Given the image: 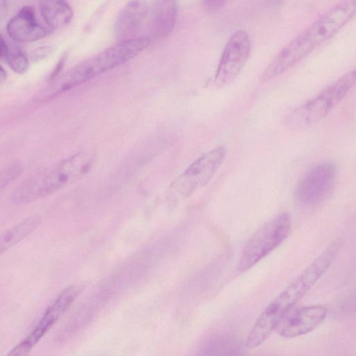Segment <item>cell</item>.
Segmentation results:
<instances>
[{"label": "cell", "mask_w": 356, "mask_h": 356, "mask_svg": "<svg viewBox=\"0 0 356 356\" xmlns=\"http://www.w3.org/2000/svg\"><path fill=\"white\" fill-rule=\"evenodd\" d=\"M0 74H1V81L3 82L4 81V79H6V73L2 67H1Z\"/></svg>", "instance_id": "44dd1931"}, {"label": "cell", "mask_w": 356, "mask_h": 356, "mask_svg": "<svg viewBox=\"0 0 356 356\" xmlns=\"http://www.w3.org/2000/svg\"><path fill=\"white\" fill-rule=\"evenodd\" d=\"M149 8L145 0H131L122 9L114 26L116 38L125 41L134 38L147 17Z\"/></svg>", "instance_id": "7c38bea8"}, {"label": "cell", "mask_w": 356, "mask_h": 356, "mask_svg": "<svg viewBox=\"0 0 356 356\" xmlns=\"http://www.w3.org/2000/svg\"><path fill=\"white\" fill-rule=\"evenodd\" d=\"M226 0H204L205 7L211 11L220 9L225 3Z\"/></svg>", "instance_id": "ffe728a7"}, {"label": "cell", "mask_w": 356, "mask_h": 356, "mask_svg": "<svg viewBox=\"0 0 356 356\" xmlns=\"http://www.w3.org/2000/svg\"><path fill=\"white\" fill-rule=\"evenodd\" d=\"M250 51V40L246 32L235 31L228 40L220 56L214 77L218 87L231 84L245 65Z\"/></svg>", "instance_id": "9c48e42d"}, {"label": "cell", "mask_w": 356, "mask_h": 356, "mask_svg": "<svg viewBox=\"0 0 356 356\" xmlns=\"http://www.w3.org/2000/svg\"><path fill=\"white\" fill-rule=\"evenodd\" d=\"M94 162L93 153H76L26 180L13 193L12 202L24 204L51 195L86 176Z\"/></svg>", "instance_id": "3957f363"}, {"label": "cell", "mask_w": 356, "mask_h": 356, "mask_svg": "<svg viewBox=\"0 0 356 356\" xmlns=\"http://www.w3.org/2000/svg\"><path fill=\"white\" fill-rule=\"evenodd\" d=\"M40 221L39 216H31L3 232L0 238L1 254H3L30 234L40 225Z\"/></svg>", "instance_id": "9a60e30c"}, {"label": "cell", "mask_w": 356, "mask_h": 356, "mask_svg": "<svg viewBox=\"0 0 356 356\" xmlns=\"http://www.w3.org/2000/svg\"><path fill=\"white\" fill-rule=\"evenodd\" d=\"M337 176V166L332 161H321L313 165L297 185L296 202L304 208L318 205L332 193Z\"/></svg>", "instance_id": "52a82bcc"}, {"label": "cell", "mask_w": 356, "mask_h": 356, "mask_svg": "<svg viewBox=\"0 0 356 356\" xmlns=\"http://www.w3.org/2000/svg\"><path fill=\"white\" fill-rule=\"evenodd\" d=\"M51 51L50 47H42L33 51L31 58L33 60H38L47 56Z\"/></svg>", "instance_id": "d6986e66"}, {"label": "cell", "mask_w": 356, "mask_h": 356, "mask_svg": "<svg viewBox=\"0 0 356 356\" xmlns=\"http://www.w3.org/2000/svg\"><path fill=\"white\" fill-rule=\"evenodd\" d=\"M227 154L225 147L213 148L196 159L170 184L172 197H185L207 185L223 163Z\"/></svg>", "instance_id": "8992f818"}, {"label": "cell", "mask_w": 356, "mask_h": 356, "mask_svg": "<svg viewBox=\"0 0 356 356\" xmlns=\"http://www.w3.org/2000/svg\"><path fill=\"white\" fill-rule=\"evenodd\" d=\"M83 288L81 284H74L63 289L46 309L34 328L10 351L8 355H27L69 309Z\"/></svg>", "instance_id": "ba28073f"}, {"label": "cell", "mask_w": 356, "mask_h": 356, "mask_svg": "<svg viewBox=\"0 0 356 356\" xmlns=\"http://www.w3.org/2000/svg\"><path fill=\"white\" fill-rule=\"evenodd\" d=\"M356 15V0H341L289 42L261 75L266 82L286 72L332 38Z\"/></svg>", "instance_id": "6da1fadb"}, {"label": "cell", "mask_w": 356, "mask_h": 356, "mask_svg": "<svg viewBox=\"0 0 356 356\" xmlns=\"http://www.w3.org/2000/svg\"><path fill=\"white\" fill-rule=\"evenodd\" d=\"M0 56L16 73L23 74L29 68L28 58L17 46L8 43L5 51L0 54Z\"/></svg>", "instance_id": "2e32d148"}, {"label": "cell", "mask_w": 356, "mask_h": 356, "mask_svg": "<svg viewBox=\"0 0 356 356\" xmlns=\"http://www.w3.org/2000/svg\"><path fill=\"white\" fill-rule=\"evenodd\" d=\"M150 42L147 37L120 42L99 54L70 69L61 76L54 78L40 94V102L57 97L90 79L107 72L131 59L146 49Z\"/></svg>", "instance_id": "7a4b0ae2"}, {"label": "cell", "mask_w": 356, "mask_h": 356, "mask_svg": "<svg viewBox=\"0 0 356 356\" xmlns=\"http://www.w3.org/2000/svg\"><path fill=\"white\" fill-rule=\"evenodd\" d=\"M1 8L2 9V8L5 6L6 4V0H1Z\"/></svg>", "instance_id": "7402d4cb"}, {"label": "cell", "mask_w": 356, "mask_h": 356, "mask_svg": "<svg viewBox=\"0 0 356 356\" xmlns=\"http://www.w3.org/2000/svg\"><path fill=\"white\" fill-rule=\"evenodd\" d=\"M152 32L155 39H165L172 32L177 17V0H153Z\"/></svg>", "instance_id": "4fadbf2b"}, {"label": "cell", "mask_w": 356, "mask_h": 356, "mask_svg": "<svg viewBox=\"0 0 356 356\" xmlns=\"http://www.w3.org/2000/svg\"><path fill=\"white\" fill-rule=\"evenodd\" d=\"M291 218L281 212L261 226L245 245L238 262V269L247 270L277 248L289 235Z\"/></svg>", "instance_id": "5b68a950"}, {"label": "cell", "mask_w": 356, "mask_h": 356, "mask_svg": "<svg viewBox=\"0 0 356 356\" xmlns=\"http://www.w3.org/2000/svg\"><path fill=\"white\" fill-rule=\"evenodd\" d=\"M356 83V69L350 70L295 108L286 118L293 130L309 128L325 118L346 97Z\"/></svg>", "instance_id": "277c9868"}, {"label": "cell", "mask_w": 356, "mask_h": 356, "mask_svg": "<svg viewBox=\"0 0 356 356\" xmlns=\"http://www.w3.org/2000/svg\"><path fill=\"white\" fill-rule=\"evenodd\" d=\"M327 309L321 305H308L290 310L280 321L276 330L284 338L309 333L325 319Z\"/></svg>", "instance_id": "30bf717a"}, {"label": "cell", "mask_w": 356, "mask_h": 356, "mask_svg": "<svg viewBox=\"0 0 356 356\" xmlns=\"http://www.w3.org/2000/svg\"><path fill=\"white\" fill-rule=\"evenodd\" d=\"M340 309L346 314H356V290L348 295L341 302Z\"/></svg>", "instance_id": "ac0fdd59"}, {"label": "cell", "mask_w": 356, "mask_h": 356, "mask_svg": "<svg viewBox=\"0 0 356 356\" xmlns=\"http://www.w3.org/2000/svg\"><path fill=\"white\" fill-rule=\"evenodd\" d=\"M21 172V166L18 163L12 164L9 166L4 173H2L1 178V188L6 186L10 181H12L16 177L19 175Z\"/></svg>", "instance_id": "e0dca14e"}, {"label": "cell", "mask_w": 356, "mask_h": 356, "mask_svg": "<svg viewBox=\"0 0 356 356\" xmlns=\"http://www.w3.org/2000/svg\"><path fill=\"white\" fill-rule=\"evenodd\" d=\"M6 31L15 41L29 42L47 36L53 30L40 24L36 19L34 9L26 6L10 19L6 26Z\"/></svg>", "instance_id": "8fae6325"}, {"label": "cell", "mask_w": 356, "mask_h": 356, "mask_svg": "<svg viewBox=\"0 0 356 356\" xmlns=\"http://www.w3.org/2000/svg\"><path fill=\"white\" fill-rule=\"evenodd\" d=\"M40 14L50 29L67 26L73 18V11L65 0H38Z\"/></svg>", "instance_id": "5bb4252c"}]
</instances>
